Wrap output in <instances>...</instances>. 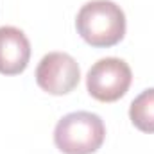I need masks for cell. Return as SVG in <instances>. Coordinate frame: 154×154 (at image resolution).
<instances>
[{"mask_svg":"<svg viewBox=\"0 0 154 154\" xmlns=\"http://www.w3.org/2000/svg\"><path fill=\"white\" fill-rule=\"evenodd\" d=\"M131 66L118 57L99 59L86 75L88 93L100 102H115L124 97L131 86Z\"/></svg>","mask_w":154,"mask_h":154,"instance_id":"cell-3","label":"cell"},{"mask_svg":"<svg viewBox=\"0 0 154 154\" xmlns=\"http://www.w3.org/2000/svg\"><path fill=\"white\" fill-rule=\"evenodd\" d=\"M81 79L77 61L66 52H48L36 68L38 86L50 95L70 93Z\"/></svg>","mask_w":154,"mask_h":154,"instance_id":"cell-4","label":"cell"},{"mask_svg":"<svg viewBox=\"0 0 154 154\" xmlns=\"http://www.w3.org/2000/svg\"><path fill=\"white\" fill-rule=\"evenodd\" d=\"M133 125L143 133H154V88L142 91L129 108Z\"/></svg>","mask_w":154,"mask_h":154,"instance_id":"cell-6","label":"cell"},{"mask_svg":"<svg viewBox=\"0 0 154 154\" xmlns=\"http://www.w3.org/2000/svg\"><path fill=\"white\" fill-rule=\"evenodd\" d=\"M104 136L102 118L90 111L68 113L54 129V143L65 154H93L104 143Z\"/></svg>","mask_w":154,"mask_h":154,"instance_id":"cell-2","label":"cell"},{"mask_svg":"<svg viewBox=\"0 0 154 154\" xmlns=\"http://www.w3.org/2000/svg\"><path fill=\"white\" fill-rule=\"evenodd\" d=\"M75 27L91 47H113L125 34V14L111 0H91L79 9Z\"/></svg>","mask_w":154,"mask_h":154,"instance_id":"cell-1","label":"cell"},{"mask_svg":"<svg viewBox=\"0 0 154 154\" xmlns=\"http://www.w3.org/2000/svg\"><path fill=\"white\" fill-rule=\"evenodd\" d=\"M31 59V43L23 31L4 25L0 27V74L18 75Z\"/></svg>","mask_w":154,"mask_h":154,"instance_id":"cell-5","label":"cell"}]
</instances>
